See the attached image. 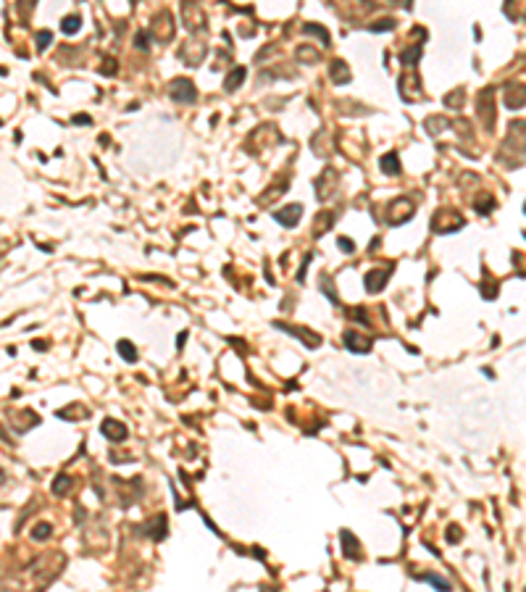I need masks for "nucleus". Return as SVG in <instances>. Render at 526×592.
Masks as SVG:
<instances>
[{"instance_id": "nucleus-12", "label": "nucleus", "mask_w": 526, "mask_h": 592, "mask_svg": "<svg viewBox=\"0 0 526 592\" xmlns=\"http://www.w3.org/2000/svg\"><path fill=\"white\" fill-rule=\"evenodd\" d=\"M382 171H384V174H392V177H398V174H400V158H398V153L382 155Z\"/></svg>"}, {"instance_id": "nucleus-18", "label": "nucleus", "mask_w": 526, "mask_h": 592, "mask_svg": "<svg viewBox=\"0 0 526 592\" xmlns=\"http://www.w3.org/2000/svg\"><path fill=\"white\" fill-rule=\"evenodd\" d=\"M79 26H82L79 16H66V18H63V24H61V29L66 34H74V32H79Z\"/></svg>"}, {"instance_id": "nucleus-25", "label": "nucleus", "mask_w": 526, "mask_h": 592, "mask_svg": "<svg viewBox=\"0 0 526 592\" xmlns=\"http://www.w3.org/2000/svg\"><path fill=\"white\" fill-rule=\"evenodd\" d=\"M460 537H463V534H460V529H458V526L453 524V526L447 529V540H450V542H458Z\"/></svg>"}, {"instance_id": "nucleus-8", "label": "nucleus", "mask_w": 526, "mask_h": 592, "mask_svg": "<svg viewBox=\"0 0 526 592\" xmlns=\"http://www.w3.org/2000/svg\"><path fill=\"white\" fill-rule=\"evenodd\" d=\"M363 282H366V290H368V292H382V290H384V284L390 282V271H382V269L368 271Z\"/></svg>"}, {"instance_id": "nucleus-31", "label": "nucleus", "mask_w": 526, "mask_h": 592, "mask_svg": "<svg viewBox=\"0 0 526 592\" xmlns=\"http://www.w3.org/2000/svg\"><path fill=\"white\" fill-rule=\"evenodd\" d=\"M5 482V474H3V469H0V484H3Z\"/></svg>"}, {"instance_id": "nucleus-11", "label": "nucleus", "mask_w": 526, "mask_h": 592, "mask_svg": "<svg viewBox=\"0 0 526 592\" xmlns=\"http://www.w3.org/2000/svg\"><path fill=\"white\" fill-rule=\"evenodd\" d=\"M145 532L150 534L153 540H163V537H166V516L161 513V516H155L153 521H147V524H145Z\"/></svg>"}, {"instance_id": "nucleus-29", "label": "nucleus", "mask_w": 526, "mask_h": 592, "mask_svg": "<svg viewBox=\"0 0 526 592\" xmlns=\"http://www.w3.org/2000/svg\"><path fill=\"white\" fill-rule=\"evenodd\" d=\"M74 124H90V116H74Z\"/></svg>"}, {"instance_id": "nucleus-30", "label": "nucleus", "mask_w": 526, "mask_h": 592, "mask_svg": "<svg viewBox=\"0 0 526 592\" xmlns=\"http://www.w3.org/2000/svg\"><path fill=\"white\" fill-rule=\"evenodd\" d=\"M184 340H187V332H182V335L177 337V348H184Z\"/></svg>"}, {"instance_id": "nucleus-1", "label": "nucleus", "mask_w": 526, "mask_h": 592, "mask_svg": "<svg viewBox=\"0 0 526 592\" xmlns=\"http://www.w3.org/2000/svg\"><path fill=\"white\" fill-rule=\"evenodd\" d=\"M390 214H387V224L390 227H400V224H405L411 216H413V203L408 200V198H398V200H392L390 203Z\"/></svg>"}, {"instance_id": "nucleus-24", "label": "nucleus", "mask_w": 526, "mask_h": 592, "mask_svg": "<svg viewBox=\"0 0 526 592\" xmlns=\"http://www.w3.org/2000/svg\"><path fill=\"white\" fill-rule=\"evenodd\" d=\"M321 287H324V292L329 295V300H331V303H339V300H337V295H334V290H331V279H324V282H321Z\"/></svg>"}, {"instance_id": "nucleus-2", "label": "nucleus", "mask_w": 526, "mask_h": 592, "mask_svg": "<svg viewBox=\"0 0 526 592\" xmlns=\"http://www.w3.org/2000/svg\"><path fill=\"white\" fill-rule=\"evenodd\" d=\"M431 227H434L437 235H447V232H453V229L463 227V219H460L458 214L453 216L450 211H439V214L434 216V221H431Z\"/></svg>"}, {"instance_id": "nucleus-10", "label": "nucleus", "mask_w": 526, "mask_h": 592, "mask_svg": "<svg viewBox=\"0 0 526 592\" xmlns=\"http://www.w3.org/2000/svg\"><path fill=\"white\" fill-rule=\"evenodd\" d=\"M329 77H331V82H334V85H347V82H350L347 63H345V61H334V63L329 66Z\"/></svg>"}, {"instance_id": "nucleus-4", "label": "nucleus", "mask_w": 526, "mask_h": 592, "mask_svg": "<svg viewBox=\"0 0 526 592\" xmlns=\"http://www.w3.org/2000/svg\"><path fill=\"white\" fill-rule=\"evenodd\" d=\"M339 542H342V556L345 558H350V561H361V545H358V540H355V534L353 532H347V529H342L339 532Z\"/></svg>"}, {"instance_id": "nucleus-16", "label": "nucleus", "mask_w": 526, "mask_h": 592, "mask_svg": "<svg viewBox=\"0 0 526 592\" xmlns=\"http://www.w3.org/2000/svg\"><path fill=\"white\" fill-rule=\"evenodd\" d=\"M50 534H53V526L50 524H37L34 526V529H32V540H37V542H42V540H48L50 537Z\"/></svg>"}, {"instance_id": "nucleus-6", "label": "nucleus", "mask_w": 526, "mask_h": 592, "mask_svg": "<svg viewBox=\"0 0 526 592\" xmlns=\"http://www.w3.org/2000/svg\"><path fill=\"white\" fill-rule=\"evenodd\" d=\"M100 432H103V437H108L110 442H121V440H126V427L121 421H116V419H105L103 424H100Z\"/></svg>"}, {"instance_id": "nucleus-7", "label": "nucleus", "mask_w": 526, "mask_h": 592, "mask_svg": "<svg viewBox=\"0 0 526 592\" xmlns=\"http://www.w3.org/2000/svg\"><path fill=\"white\" fill-rule=\"evenodd\" d=\"M276 329H284V332H290V335H298V340L308 342V348H318L321 345V337L316 335V332H311V329L290 327V324H282V321H276Z\"/></svg>"}, {"instance_id": "nucleus-5", "label": "nucleus", "mask_w": 526, "mask_h": 592, "mask_svg": "<svg viewBox=\"0 0 526 592\" xmlns=\"http://www.w3.org/2000/svg\"><path fill=\"white\" fill-rule=\"evenodd\" d=\"M371 345H374L371 337H363V335H358V332H345V348L350 353H368Z\"/></svg>"}, {"instance_id": "nucleus-27", "label": "nucleus", "mask_w": 526, "mask_h": 592, "mask_svg": "<svg viewBox=\"0 0 526 592\" xmlns=\"http://www.w3.org/2000/svg\"><path fill=\"white\" fill-rule=\"evenodd\" d=\"M382 29H392V21H390V18H384L382 24H374V26H371V32H382Z\"/></svg>"}, {"instance_id": "nucleus-13", "label": "nucleus", "mask_w": 526, "mask_h": 592, "mask_svg": "<svg viewBox=\"0 0 526 592\" xmlns=\"http://www.w3.org/2000/svg\"><path fill=\"white\" fill-rule=\"evenodd\" d=\"M116 350H118V355H121L126 363H134V360H137V348H134L129 340H118V342H116Z\"/></svg>"}, {"instance_id": "nucleus-17", "label": "nucleus", "mask_w": 526, "mask_h": 592, "mask_svg": "<svg viewBox=\"0 0 526 592\" xmlns=\"http://www.w3.org/2000/svg\"><path fill=\"white\" fill-rule=\"evenodd\" d=\"M347 319H353L358 324H363V327H368V311L366 308H347Z\"/></svg>"}, {"instance_id": "nucleus-26", "label": "nucleus", "mask_w": 526, "mask_h": 592, "mask_svg": "<svg viewBox=\"0 0 526 592\" xmlns=\"http://www.w3.org/2000/svg\"><path fill=\"white\" fill-rule=\"evenodd\" d=\"M337 242H339V247H342V250H347V253H353V250H355V245H353V239H345V237H339V239H337Z\"/></svg>"}, {"instance_id": "nucleus-14", "label": "nucleus", "mask_w": 526, "mask_h": 592, "mask_svg": "<svg viewBox=\"0 0 526 592\" xmlns=\"http://www.w3.org/2000/svg\"><path fill=\"white\" fill-rule=\"evenodd\" d=\"M242 82H245V69H242V66H237L234 71H229V77L224 79V87H226L229 92H234L239 85H242Z\"/></svg>"}, {"instance_id": "nucleus-23", "label": "nucleus", "mask_w": 526, "mask_h": 592, "mask_svg": "<svg viewBox=\"0 0 526 592\" xmlns=\"http://www.w3.org/2000/svg\"><path fill=\"white\" fill-rule=\"evenodd\" d=\"M50 40H53L50 32H40V34H37V50H45L50 45Z\"/></svg>"}, {"instance_id": "nucleus-9", "label": "nucleus", "mask_w": 526, "mask_h": 592, "mask_svg": "<svg viewBox=\"0 0 526 592\" xmlns=\"http://www.w3.org/2000/svg\"><path fill=\"white\" fill-rule=\"evenodd\" d=\"M300 216H303V208L295 203V206H287L284 211H279V214H276V221L284 224V227H295L300 221Z\"/></svg>"}, {"instance_id": "nucleus-19", "label": "nucleus", "mask_w": 526, "mask_h": 592, "mask_svg": "<svg viewBox=\"0 0 526 592\" xmlns=\"http://www.w3.org/2000/svg\"><path fill=\"white\" fill-rule=\"evenodd\" d=\"M416 579L429 582V585H434V587H439V590H450V582H447V579H439V577H434V574H419Z\"/></svg>"}, {"instance_id": "nucleus-3", "label": "nucleus", "mask_w": 526, "mask_h": 592, "mask_svg": "<svg viewBox=\"0 0 526 592\" xmlns=\"http://www.w3.org/2000/svg\"><path fill=\"white\" fill-rule=\"evenodd\" d=\"M171 98L177 100V103H195L198 90H195V85H192L190 79H177L171 85Z\"/></svg>"}, {"instance_id": "nucleus-20", "label": "nucleus", "mask_w": 526, "mask_h": 592, "mask_svg": "<svg viewBox=\"0 0 526 592\" xmlns=\"http://www.w3.org/2000/svg\"><path fill=\"white\" fill-rule=\"evenodd\" d=\"M419 55H421V45H416V48H413V50H405V53L400 55V61L405 63V66H416Z\"/></svg>"}, {"instance_id": "nucleus-28", "label": "nucleus", "mask_w": 526, "mask_h": 592, "mask_svg": "<svg viewBox=\"0 0 526 592\" xmlns=\"http://www.w3.org/2000/svg\"><path fill=\"white\" fill-rule=\"evenodd\" d=\"M137 45H140V50H147V34H145V32L137 37Z\"/></svg>"}, {"instance_id": "nucleus-22", "label": "nucleus", "mask_w": 526, "mask_h": 592, "mask_svg": "<svg viewBox=\"0 0 526 592\" xmlns=\"http://www.w3.org/2000/svg\"><path fill=\"white\" fill-rule=\"evenodd\" d=\"M303 32H306V34H318L321 40L329 45V32H326V29H321V26H316V24H306V26H303Z\"/></svg>"}, {"instance_id": "nucleus-21", "label": "nucleus", "mask_w": 526, "mask_h": 592, "mask_svg": "<svg viewBox=\"0 0 526 592\" xmlns=\"http://www.w3.org/2000/svg\"><path fill=\"white\" fill-rule=\"evenodd\" d=\"M331 221H334V216H331V214H329V216H326V214H321L318 221H316V227H313V235H316V237H318V235H324V227L329 229V227H331Z\"/></svg>"}, {"instance_id": "nucleus-15", "label": "nucleus", "mask_w": 526, "mask_h": 592, "mask_svg": "<svg viewBox=\"0 0 526 592\" xmlns=\"http://www.w3.org/2000/svg\"><path fill=\"white\" fill-rule=\"evenodd\" d=\"M71 482H74V479H71L69 474L55 476V482H53V495H66L69 489H71Z\"/></svg>"}]
</instances>
